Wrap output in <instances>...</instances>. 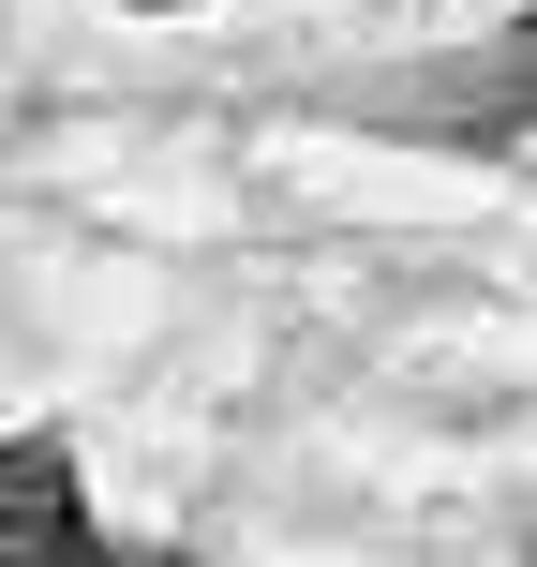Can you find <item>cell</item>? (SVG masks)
I'll list each match as a JSON object with an SVG mask.
<instances>
[{
  "label": "cell",
  "instance_id": "1",
  "mask_svg": "<svg viewBox=\"0 0 537 567\" xmlns=\"http://www.w3.org/2000/svg\"><path fill=\"white\" fill-rule=\"evenodd\" d=\"M0 567H105L60 433H16V449H0Z\"/></svg>",
  "mask_w": 537,
  "mask_h": 567
},
{
  "label": "cell",
  "instance_id": "2",
  "mask_svg": "<svg viewBox=\"0 0 537 567\" xmlns=\"http://www.w3.org/2000/svg\"><path fill=\"white\" fill-rule=\"evenodd\" d=\"M105 567H179V553H105Z\"/></svg>",
  "mask_w": 537,
  "mask_h": 567
},
{
  "label": "cell",
  "instance_id": "3",
  "mask_svg": "<svg viewBox=\"0 0 537 567\" xmlns=\"http://www.w3.org/2000/svg\"><path fill=\"white\" fill-rule=\"evenodd\" d=\"M135 16H179V0H135Z\"/></svg>",
  "mask_w": 537,
  "mask_h": 567
}]
</instances>
